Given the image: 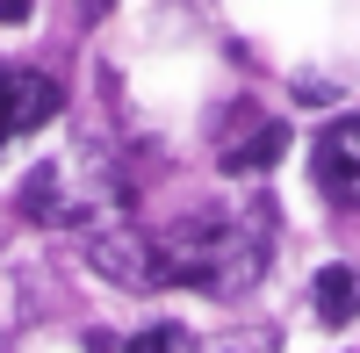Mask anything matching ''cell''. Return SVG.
<instances>
[{"instance_id":"cell-11","label":"cell","mask_w":360,"mask_h":353,"mask_svg":"<svg viewBox=\"0 0 360 353\" xmlns=\"http://www.w3.org/2000/svg\"><path fill=\"white\" fill-rule=\"evenodd\" d=\"M0 22H29V0H0Z\"/></svg>"},{"instance_id":"cell-4","label":"cell","mask_w":360,"mask_h":353,"mask_svg":"<svg viewBox=\"0 0 360 353\" xmlns=\"http://www.w3.org/2000/svg\"><path fill=\"white\" fill-rule=\"evenodd\" d=\"M58 108H65V94H58L51 72H8V123H15V137L37 130V123H51Z\"/></svg>"},{"instance_id":"cell-1","label":"cell","mask_w":360,"mask_h":353,"mask_svg":"<svg viewBox=\"0 0 360 353\" xmlns=\"http://www.w3.org/2000/svg\"><path fill=\"white\" fill-rule=\"evenodd\" d=\"M166 245V281L173 288H195V296H245V288L266 274V259H274V245H266V231L252 217H188L159 231Z\"/></svg>"},{"instance_id":"cell-3","label":"cell","mask_w":360,"mask_h":353,"mask_svg":"<svg viewBox=\"0 0 360 353\" xmlns=\"http://www.w3.org/2000/svg\"><path fill=\"white\" fill-rule=\"evenodd\" d=\"M310 173H317V188L332 202H353V210H360V115H339V123L317 137Z\"/></svg>"},{"instance_id":"cell-10","label":"cell","mask_w":360,"mask_h":353,"mask_svg":"<svg viewBox=\"0 0 360 353\" xmlns=\"http://www.w3.org/2000/svg\"><path fill=\"white\" fill-rule=\"evenodd\" d=\"M15 137V123H8V72H0V144Z\"/></svg>"},{"instance_id":"cell-9","label":"cell","mask_w":360,"mask_h":353,"mask_svg":"<svg viewBox=\"0 0 360 353\" xmlns=\"http://www.w3.org/2000/svg\"><path fill=\"white\" fill-rule=\"evenodd\" d=\"M115 353H180V325H152V332H137L130 346H115Z\"/></svg>"},{"instance_id":"cell-6","label":"cell","mask_w":360,"mask_h":353,"mask_svg":"<svg viewBox=\"0 0 360 353\" xmlns=\"http://www.w3.org/2000/svg\"><path fill=\"white\" fill-rule=\"evenodd\" d=\"M310 303H317L324 325H353V317H360V274L353 267H324L317 288H310Z\"/></svg>"},{"instance_id":"cell-5","label":"cell","mask_w":360,"mask_h":353,"mask_svg":"<svg viewBox=\"0 0 360 353\" xmlns=\"http://www.w3.org/2000/svg\"><path fill=\"white\" fill-rule=\"evenodd\" d=\"M281 152H288V123H259V130H245V144H224L217 166L224 173H266V166H281Z\"/></svg>"},{"instance_id":"cell-7","label":"cell","mask_w":360,"mask_h":353,"mask_svg":"<svg viewBox=\"0 0 360 353\" xmlns=\"http://www.w3.org/2000/svg\"><path fill=\"white\" fill-rule=\"evenodd\" d=\"M22 210L44 217V224H65V195H58V166H37L22 181Z\"/></svg>"},{"instance_id":"cell-2","label":"cell","mask_w":360,"mask_h":353,"mask_svg":"<svg viewBox=\"0 0 360 353\" xmlns=\"http://www.w3.org/2000/svg\"><path fill=\"white\" fill-rule=\"evenodd\" d=\"M86 267H94L101 281H115V288H173V281H166V245H159V231H144L130 210L86 224Z\"/></svg>"},{"instance_id":"cell-8","label":"cell","mask_w":360,"mask_h":353,"mask_svg":"<svg viewBox=\"0 0 360 353\" xmlns=\"http://www.w3.org/2000/svg\"><path fill=\"white\" fill-rule=\"evenodd\" d=\"M274 346H281L274 332H224V339H209L202 353H274Z\"/></svg>"}]
</instances>
